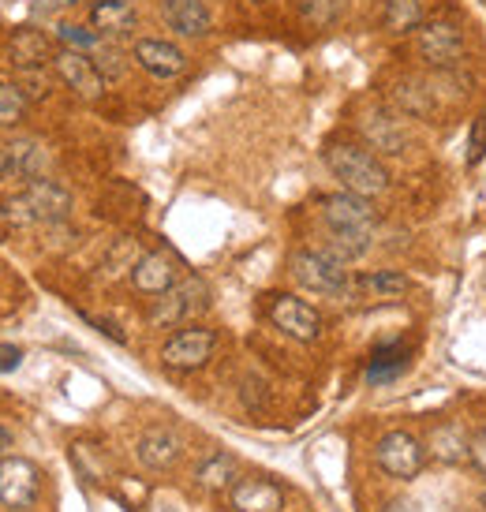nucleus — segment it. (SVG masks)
Instances as JSON below:
<instances>
[{
  "mask_svg": "<svg viewBox=\"0 0 486 512\" xmlns=\"http://www.w3.org/2000/svg\"><path fill=\"white\" fill-rule=\"evenodd\" d=\"M382 23L389 34H412L423 27V4L419 0H386L382 4Z\"/></svg>",
  "mask_w": 486,
  "mask_h": 512,
  "instance_id": "obj_23",
  "label": "nucleus"
},
{
  "mask_svg": "<svg viewBox=\"0 0 486 512\" xmlns=\"http://www.w3.org/2000/svg\"><path fill=\"white\" fill-rule=\"evenodd\" d=\"M412 292V281L397 270L359 273L352 277V296L348 299H374V303H397L401 296Z\"/></svg>",
  "mask_w": 486,
  "mask_h": 512,
  "instance_id": "obj_17",
  "label": "nucleus"
},
{
  "mask_svg": "<svg viewBox=\"0 0 486 512\" xmlns=\"http://www.w3.org/2000/svg\"><path fill=\"white\" fill-rule=\"evenodd\" d=\"M232 509L236 512H281L285 509V490L273 479H236L232 486Z\"/></svg>",
  "mask_w": 486,
  "mask_h": 512,
  "instance_id": "obj_15",
  "label": "nucleus"
},
{
  "mask_svg": "<svg viewBox=\"0 0 486 512\" xmlns=\"http://www.w3.org/2000/svg\"><path fill=\"white\" fill-rule=\"evenodd\" d=\"M483 509H486V490H483Z\"/></svg>",
  "mask_w": 486,
  "mask_h": 512,
  "instance_id": "obj_36",
  "label": "nucleus"
},
{
  "mask_svg": "<svg viewBox=\"0 0 486 512\" xmlns=\"http://www.w3.org/2000/svg\"><path fill=\"white\" fill-rule=\"evenodd\" d=\"M49 154L38 139H15L0 146V180H42Z\"/></svg>",
  "mask_w": 486,
  "mask_h": 512,
  "instance_id": "obj_13",
  "label": "nucleus"
},
{
  "mask_svg": "<svg viewBox=\"0 0 486 512\" xmlns=\"http://www.w3.org/2000/svg\"><path fill=\"white\" fill-rule=\"evenodd\" d=\"M8 57H12V64L19 72H38L45 60H49V38L34 27L15 30L12 45H8Z\"/></svg>",
  "mask_w": 486,
  "mask_h": 512,
  "instance_id": "obj_21",
  "label": "nucleus"
},
{
  "mask_svg": "<svg viewBox=\"0 0 486 512\" xmlns=\"http://www.w3.org/2000/svg\"><path fill=\"white\" fill-rule=\"evenodd\" d=\"M468 445H472V438H464L460 427H438L430 438V453L445 464H460V460H468Z\"/></svg>",
  "mask_w": 486,
  "mask_h": 512,
  "instance_id": "obj_25",
  "label": "nucleus"
},
{
  "mask_svg": "<svg viewBox=\"0 0 486 512\" xmlns=\"http://www.w3.org/2000/svg\"><path fill=\"white\" fill-rule=\"evenodd\" d=\"M68 214H72V191L60 187L57 180H30L27 191H19L15 199L0 206V217L15 228L57 225Z\"/></svg>",
  "mask_w": 486,
  "mask_h": 512,
  "instance_id": "obj_1",
  "label": "nucleus"
},
{
  "mask_svg": "<svg viewBox=\"0 0 486 512\" xmlns=\"http://www.w3.org/2000/svg\"><path fill=\"white\" fill-rule=\"evenodd\" d=\"M42 494V475L27 456H0V505L12 512H30Z\"/></svg>",
  "mask_w": 486,
  "mask_h": 512,
  "instance_id": "obj_4",
  "label": "nucleus"
},
{
  "mask_svg": "<svg viewBox=\"0 0 486 512\" xmlns=\"http://www.w3.org/2000/svg\"><path fill=\"white\" fill-rule=\"evenodd\" d=\"M483 157H486V109L475 116L472 128H468V150H464V161H468V165L475 169Z\"/></svg>",
  "mask_w": 486,
  "mask_h": 512,
  "instance_id": "obj_28",
  "label": "nucleus"
},
{
  "mask_svg": "<svg viewBox=\"0 0 486 512\" xmlns=\"http://www.w3.org/2000/svg\"><path fill=\"white\" fill-rule=\"evenodd\" d=\"M30 109V98L23 94V86L15 83H0V128H12L19 124Z\"/></svg>",
  "mask_w": 486,
  "mask_h": 512,
  "instance_id": "obj_27",
  "label": "nucleus"
},
{
  "mask_svg": "<svg viewBox=\"0 0 486 512\" xmlns=\"http://www.w3.org/2000/svg\"><path fill=\"white\" fill-rule=\"evenodd\" d=\"M412 356H408V348L401 341L397 344H382L378 352L371 356V367H367V385H386V382H397L404 370H408Z\"/></svg>",
  "mask_w": 486,
  "mask_h": 512,
  "instance_id": "obj_22",
  "label": "nucleus"
},
{
  "mask_svg": "<svg viewBox=\"0 0 486 512\" xmlns=\"http://www.w3.org/2000/svg\"><path fill=\"white\" fill-rule=\"evenodd\" d=\"M131 285L146 296H165L169 288L180 285V258L172 251H150L131 266Z\"/></svg>",
  "mask_w": 486,
  "mask_h": 512,
  "instance_id": "obj_12",
  "label": "nucleus"
},
{
  "mask_svg": "<svg viewBox=\"0 0 486 512\" xmlns=\"http://www.w3.org/2000/svg\"><path fill=\"white\" fill-rule=\"evenodd\" d=\"M251 4H262V0H251Z\"/></svg>",
  "mask_w": 486,
  "mask_h": 512,
  "instance_id": "obj_37",
  "label": "nucleus"
},
{
  "mask_svg": "<svg viewBox=\"0 0 486 512\" xmlns=\"http://www.w3.org/2000/svg\"><path fill=\"white\" fill-rule=\"evenodd\" d=\"M90 4H98V0H90Z\"/></svg>",
  "mask_w": 486,
  "mask_h": 512,
  "instance_id": "obj_38",
  "label": "nucleus"
},
{
  "mask_svg": "<svg viewBox=\"0 0 486 512\" xmlns=\"http://www.w3.org/2000/svg\"><path fill=\"white\" fill-rule=\"evenodd\" d=\"M419 57L427 60L430 68H457L464 60V34L457 23L449 19H434L419 27Z\"/></svg>",
  "mask_w": 486,
  "mask_h": 512,
  "instance_id": "obj_7",
  "label": "nucleus"
},
{
  "mask_svg": "<svg viewBox=\"0 0 486 512\" xmlns=\"http://www.w3.org/2000/svg\"><path fill=\"white\" fill-rule=\"evenodd\" d=\"M270 322L281 329V333H288L292 341H303V344L318 341V333H322V314H318L311 303H303V299H296V296H273Z\"/></svg>",
  "mask_w": 486,
  "mask_h": 512,
  "instance_id": "obj_10",
  "label": "nucleus"
},
{
  "mask_svg": "<svg viewBox=\"0 0 486 512\" xmlns=\"http://www.w3.org/2000/svg\"><path fill=\"white\" fill-rule=\"evenodd\" d=\"M374 460L378 468L393 475V479H415L423 464H427V449L419 445V438H412L408 430H389L378 438V449H374Z\"/></svg>",
  "mask_w": 486,
  "mask_h": 512,
  "instance_id": "obj_5",
  "label": "nucleus"
},
{
  "mask_svg": "<svg viewBox=\"0 0 486 512\" xmlns=\"http://www.w3.org/2000/svg\"><path fill=\"white\" fill-rule=\"evenodd\" d=\"M90 27L98 34H109V38H120L135 30V4L131 0H98L90 4Z\"/></svg>",
  "mask_w": 486,
  "mask_h": 512,
  "instance_id": "obj_20",
  "label": "nucleus"
},
{
  "mask_svg": "<svg viewBox=\"0 0 486 512\" xmlns=\"http://www.w3.org/2000/svg\"><path fill=\"white\" fill-rule=\"evenodd\" d=\"M53 68L64 83L72 86L79 98L94 101L105 94V75L98 72V64L90 53H79V49H60L57 57H53Z\"/></svg>",
  "mask_w": 486,
  "mask_h": 512,
  "instance_id": "obj_11",
  "label": "nucleus"
},
{
  "mask_svg": "<svg viewBox=\"0 0 486 512\" xmlns=\"http://www.w3.org/2000/svg\"><path fill=\"white\" fill-rule=\"evenodd\" d=\"M288 270L303 288H311L318 296L348 299L352 296V273L348 262L337 258L333 251H296L288 258Z\"/></svg>",
  "mask_w": 486,
  "mask_h": 512,
  "instance_id": "obj_3",
  "label": "nucleus"
},
{
  "mask_svg": "<svg viewBox=\"0 0 486 512\" xmlns=\"http://www.w3.org/2000/svg\"><path fill=\"white\" fill-rule=\"evenodd\" d=\"M359 128L367 135V143H371L374 150H382V154H401L404 146H408L404 124L393 113H386V109H371V113L363 116Z\"/></svg>",
  "mask_w": 486,
  "mask_h": 512,
  "instance_id": "obj_19",
  "label": "nucleus"
},
{
  "mask_svg": "<svg viewBox=\"0 0 486 512\" xmlns=\"http://www.w3.org/2000/svg\"><path fill=\"white\" fill-rule=\"evenodd\" d=\"M386 512H419V505H415L412 498H397V501H389Z\"/></svg>",
  "mask_w": 486,
  "mask_h": 512,
  "instance_id": "obj_34",
  "label": "nucleus"
},
{
  "mask_svg": "<svg viewBox=\"0 0 486 512\" xmlns=\"http://www.w3.org/2000/svg\"><path fill=\"white\" fill-rule=\"evenodd\" d=\"M214 348H217L214 329H202V326L180 329V333L169 337V344L161 348V363L172 370H199L210 363Z\"/></svg>",
  "mask_w": 486,
  "mask_h": 512,
  "instance_id": "obj_8",
  "label": "nucleus"
},
{
  "mask_svg": "<svg viewBox=\"0 0 486 512\" xmlns=\"http://www.w3.org/2000/svg\"><path fill=\"white\" fill-rule=\"evenodd\" d=\"M468 460H472L475 468L486 475V427L479 430V434L472 438V445H468Z\"/></svg>",
  "mask_w": 486,
  "mask_h": 512,
  "instance_id": "obj_32",
  "label": "nucleus"
},
{
  "mask_svg": "<svg viewBox=\"0 0 486 512\" xmlns=\"http://www.w3.org/2000/svg\"><path fill=\"white\" fill-rule=\"evenodd\" d=\"M23 367V348L15 344H0V374H12V370Z\"/></svg>",
  "mask_w": 486,
  "mask_h": 512,
  "instance_id": "obj_31",
  "label": "nucleus"
},
{
  "mask_svg": "<svg viewBox=\"0 0 486 512\" xmlns=\"http://www.w3.org/2000/svg\"><path fill=\"white\" fill-rule=\"evenodd\" d=\"M199 486L206 490H232L236 486V460L229 453H214L210 460H202L199 471H195Z\"/></svg>",
  "mask_w": 486,
  "mask_h": 512,
  "instance_id": "obj_24",
  "label": "nucleus"
},
{
  "mask_svg": "<svg viewBox=\"0 0 486 512\" xmlns=\"http://www.w3.org/2000/svg\"><path fill=\"white\" fill-rule=\"evenodd\" d=\"M322 217H326L329 232H374V221H378L371 199L352 195V191L326 195L322 199Z\"/></svg>",
  "mask_w": 486,
  "mask_h": 512,
  "instance_id": "obj_9",
  "label": "nucleus"
},
{
  "mask_svg": "<svg viewBox=\"0 0 486 512\" xmlns=\"http://www.w3.org/2000/svg\"><path fill=\"white\" fill-rule=\"evenodd\" d=\"M8 453H12V434L0 427V456H8Z\"/></svg>",
  "mask_w": 486,
  "mask_h": 512,
  "instance_id": "obj_35",
  "label": "nucleus"
},
{
  "mask_svg": "<svg viewBox=\"0 0 486 512\" xmlns=\"http://www.w3.org/2000/svg\"><path fill=\"white\" fill-rule=\"evenodd\" d=\"M206 303H210V288H206V281L187 277V281H180L176 288H169L161 299H154L150 322H154V326H176V322H184V318H191V314H199Z\"/></svg>",
  "mask_w": 486,
  "mask_h": 512,
  "instance_id": "obj_6",
  "label": "nucleus"
},
{
  "mask_svg": "<svg viewBox=\"0 0 486 512\" xmlns=\"http://www.w3.org/2000/svg\"><path fill=\"white\" fill-rule=\"evenodd\" d=\"M135 60H139V68L150 72L154 79H176V75L187 68L184 53H180L172 42H161V38H143V42H135Z\"/></svg>",
  "mask_w": 486,
  "mask_h": 512,
  "instance_id": "obj_16",
  "label": "nucleus"
},
{
  "mask_svg": "<svg viewBox=\"0 0 486 512\" xmlns=\"http://www.w3.org/2000/svg\"><path fill=\"white\" fill-rule=\"evenodd\" d=\"M72 460L79 464V471H83L90 483L105 479V464H101V460H94V445H72Z\"/></svg>",
  "mask_w": 486,
  "mask_h": 512,
  "instance_id": "obj_30",
  "label": "nucleus"
},
{
  "mask_svg": "<svg viewBox=\"0 0 486 512\" xmlns=\"http://www.w3.org/2000/svg\"><path fill=\"white\" fill-rule=\"evenodd\" d=\"M180 453H184V441L169 427H150L143 438L135 441V456H139V464L150 471L172 468V464L180 460Z\"/></svg>",
  "mask_w": 486,
  "mask_h": 512,
  "instance_id": "obj_14",
  "label": "nucleus"
},
{
  "mask_svg": "<svg viewBox=\"0 0 486 512\" xmlns=\"http://www.w3.org/2000/svg\"><path fill=\"white\" fill-rule=\"evenodd\" d=\"M60 42L68 49H79V53H94V49H101V34L86 27H60Z\"/></svg>",
  "mask_w": 486,
  "mask_h": 512,
  "instance_id": "obj_29",
  "label": "nucleus"
},
{
  "mask_svg": "<svg viewBox=\"0 0 486 512\" xmlns=\"http://www.w3.org/2000/svg\"><path fill=\"white\" fill-rule=\"evenodd\" d=\"M161 15H165V23H169L176 34H184V38H202V34H210V27H214L210 8H206L202 0H165V4H161Z\"/></svg>",
  "mask_w": 486,
  "mask_h": 512,
  "instance_id": "obj_18",
  "label": "nucleus"
},
{
  "mask_svg": "<svg viewBox=\"0 0 486 512\" xmlns=\"http://www.w3.org/2000/svg\"><path fill=\"white\" fill-rule=\"evenodd\" d=\"M348 0H300V15L307 27H333L337 19L344 15Z\"/></svg>",
  "mask_w": 486,
  "mask_h": 512,
  "instance_id": "obj_26",
  "label": "nucleus"
},
{
  "mask_svg": "<svg viewBox=\"0 0 486 512\" xmlns=\"http://www.w3.org/2000/svg\"><path fill=\"white\" fill-rule=\"evenodd\" d=\"M326 165H329V172L341 180L344 191L363 195V199H374V195H382L389 187L386 165H382L371 150H363V146H356V143H329Z\"/></svg>",
  "mask_w": 486,
  "mask_h": 512,
  "instance_id": "obj_2",
  "label": "nucleus"
},
{
  "mask_svg": "<svg viewBox=\"0 0 486 512\" xmlns=\"http://www.w3.org/2000/svg\"><path fill=\"white\" fill-rule=\"evenodd\" d=\"M86 322H90V326H98L101 333H105V337H113L116 344H124V341H128V337H124V333H120V329H116L113 322H101V318H90V314H86Z\"/></svg>",
  "mask_w": 486,
  "mask_h": 512,
  "instance_id": "obj_33",
  "label": "nucleus"
}]
</instances>
